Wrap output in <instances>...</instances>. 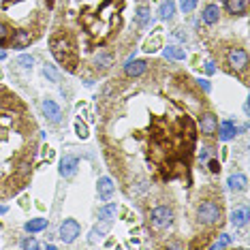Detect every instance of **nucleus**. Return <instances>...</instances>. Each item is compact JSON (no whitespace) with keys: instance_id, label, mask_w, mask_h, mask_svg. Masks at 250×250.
I'll return each mask as SVG.
<instances>
[{"instance_id":"393cba45","label":"nucleus","mask_w":250,"mask_h":250,"mask_svg":"<svg viewBox=\"0 0 250 250\" xmlns=\"http://www.w3.org/2000/svg\"><path fill=\"white\" fill-rule=\"evenodd\" d=\"M197 7V0H180V11L182 13H192Z\"/></svg>"},{"instance_id":"f3484780","label":"nucleus","mask_w":250,"mask_h":250,"mask_svg":"<svg viewBox=\"0 0 250 250\" xmlns=\"http://www.w3.org/2000/svg\"><path fill=\"white\" fill-rule=\"evenodd\" d=\"M30 41H32V37L28 35L26 30H15V32H13V47H15V49L28 47V45H30Z\"/></svg>"},{"instance_id":"dca6fc26","label":"nucleus","mask_w":250,"mask_h":250,"mask_svg":"<svg viewBox=\"0 0 250 250\" xmlns=\"http://www.w3.org/2000/svg\"><path fill=\"white\" fill-rule=\"evenodd\" d=\"M163 56L169 60H184L186 58V49L184 47H178V45H167L163 49Z\"/></svg>"},{"instance_id":"5701e85b","label":"nucleus","mask_w":250,"mask_h":250,"mask_svg":"<svg viewBox=\"0 0 250 250\" xmlns=\"http://www.w3.org/2000/svg\"><path fill=\"white\" fill-rule=\"evenodd\" d=\"M43 229H47V218H32V220H28L26 223V231L28 233H39Z\"/></svg>"},{"instance_id":"20e7f679","label":"nucleus","mask_w":250,"mask_h":250,"mask_svg":"<svg viewBox=\"0 0 250 250\" xmlns=\"http://www.w3.org/2000/svg\"><path fill=\"white\" fill-rule=\"evenodd\" d=\"M150 220H152V225L158 227V229H165V227H171L173 223V212H171V208H167V206H158L152 209V214H150Z\"/></svg>"},{"instance_id":"bb28decb","label":"nucleus","mask_w":250,"mask_h":250,"mask_svg":"<svg viewBox=\"0 0 250 250\" xmlns=\"http://www.w3.org/2000/svg\"><path fill=\"white\" fill-rule=\"evenodd\" d=\"M18 64L24 66V69H32V64H35V58H32V56H28V54H24V56H20V58H18Z\"/></svg>"},{"instance_id":"7c9ffc66","label":"nucleus","mask_w":250,"mask_h":250,"mask_svg":"<svg viewBox=\"0 0 250 250\" xmlns=\"http://www.w3.org/2000/svg\"><path fill=\"white\" fill-rule=\"evenodd\" d=\"M171 39H173V41H178V43H186V32L173 30V32H171Z\"/></svg>"},{"instance_id":"4468645a","label":"nucleus","mask_w":250,"mask_h":250,"mask_svg":"<svg viewBox=\"0 0 250 250\" xmlns=\"http://www.w3.org/2000/svg\"><path fill=\"white\" fill-rule=\"evenodd\" d=\"M216 128H218V120H216L214 113H206V116H201V133L203 135H214Z\"/></svg>"},{"instance_id":"c756f323","label":"nucleus","mask_w":250,"mask_h":250,"mask_svg":"<svg viewBox=\"0 0 250 250\" xmlns=\"http://www.w3.org/2000/svg\"><path fill=\"white\" fill-rule=\"evenodd\" d=\"M154 45H161V37H156V39H152V41H147L144 49H146V52H156Z\"/></svg>"},{"instance_id":"7ed1b4c3","label":"nucleus","mask_w":250,"mask_h":250,"mask_svg":"<svg viewBox=\"0 0 250 250\" xmlns=\"http://www.w3.org/2000/svg\"><path fill=\"white\" fill-rule=\"evenodd\" d=\"M79 233H82V227H79L77 220L75 218H66L64 223L60 225L58 235H60V240L64 244H73L79 237Z\"/></svg>"},{"instance_id":"aec40b11","label":"nucleus","mask_w":250,"mask_h":250,"mask_svg":"<svg viewBox=\"0 0 250 250\" xmlns=\"http://www.w3.org/2000/svg\"><path fill=\"white\" fill-rule=\"evenodd\" d=\"M173 13H175L173 0H163L161 7H158V18H161V20H171Z\"/></svg>"},{"instance_id":"c9c22d12","label":"nucleus","mask_w":250,"mask_h":250,"mask_svg":"<svg viewBox=\"0 0 250 250\" xmlns=\"http://www.w3.org/2000/svg\"><path fill=\"white\" fill-rule=\"evenodd\" d=\"M199 86H201L203 90H206V92H209V83L206 82V79H199Z\"/></svg>"},{"instance_id":"473e14b6","label":"nucleus","mask_w":250,"mask_h":250,"mask_svg":"<svg viewBox=\"0 0 250 250\" xmlns=\"http://www.w3.org/2000/svg\"><path fill=\"white\" fill-rule=\"evenodd\" d=\"M208 167H209V171H212V173H218L220 171V163L218 161H209Z\"/></svg>"},{"instance_id":"4be33fe9","label":"nucleus","mask_w":250,"mask_h":250,"mask_svg":"<svg viewBox=\"0 0 250 250\" xmlns=\"http://www.w3.org/2000/svg\"><path fill=\"white\" fill-rule=\"evenodd\" d=\"M94 64H96V69H109L113 64V56L107 52H99L94 56Z\"/></svg>"},{"instance_id":"cd10ccee","label":"nucleus","mask_w":250,"mask_h":250,"mask_svg":"<svg viewBox=\"0 0 250 250\" xmlns=\"http://www.w3.org/2000/svg\"><path fill=\"white\" fill-rule=\"evenodd\" d=\"M75 133H77V137L79 139H88V126L83 122H75Z\"/></svg>"},{"instance_id":"c85d7f7f","label":"nucleus","mask_w":250,"mask_h":250,"mask_svg":"<svg viewBox=\"0 0 250 250\" xmlns=\"http://www.w3.org/2000/svg\"><path fill=\"white\" fill-rule=\"evenodd\" d=\"M21 248L24 250H30V248H41V244H39L35 237H26L24 242H21Z\"/></svg>"},{"instance_id":"f257e3e1","label":"nucleus","mask_w":250,"mask_h":250,"mask_svg":"<svg viewBox=\"0 0 250 250\" xmlns=\"http://www.w3.org/2000/svg\"><path fill=\"white\" fill-rule=\"evenodd\" d=\"M52 54L60 64L66 66V71H75V54L66 39H52Z\"/></svg>"},{"instance_id":"9d476101","label":"nucleus","mask_w":250,"mask_h":250,"mask_svg":"<svg viewBox=\"0 0 250 250\" xmlns=\"http://www.w3.org/2000/svg\"><path fill=\"white\" fill-rule=\"evenodd\" d=\"M231 225L235 229H244L248 225V208H235L231 212Z\"/></svg>"},{"instance_id":"9b49d317","label":"nucleus","mask_w":250,"mask_h":250,"mask_svg":"<svg viewBox=\"0 0 250 250\" xmlns=\"http://www.w3.org/2000/svg\"><path fill=\"white\" fill-rule=\"evenodd\" d=\"M146 69H147V64H146L144 60H133V58H130V60L126 62V66H124V71H126L128 77H139V75H144Z\"/></svg>"},{"instance_id":"1a4fd4ad","label":"nucleus","mask_w":250,"mask_h":250,"mask_svg":"<svg viewBox=\"0 0 250 250\" xmlns=\"http://www.w3.org/2000/svg\"><path fill=\"white\" fill-rule=\"evenodd\" d=\"M41 107H43V113H45V118H47L49 122H60V116H62V111H60V107L56 105V101H52V99H45Z\"/></svg>"},{"instance_id":"a878e982","label":"nucleus","mask_w":250,"mask_h":250,"mask_svg":"<svg viewBox=\"0 0 250 250\" xmlns=\"http://www.w3.org/2000/svg\"><path fill=\"white\" fill-rule=\"evenodd\" d=\"M43 73H45V77H47L49 79V82H58V71H56L54 69V64H45L43 66Z\"/></svg>"},{"instance_id":"6e6552de","label":"nucleus","mask_w":250,"mask_h":250,"mask_svg":"<svg viewBox=\"0 0 250 250\" xmlns=\"http://www.w3.org/2000/svg\"><path fill=\"white\" fill-rule=\"evenodd\" d=\"M216 130H218V139L220 141H229V139L235 137L240 128H237V124L233 122V120H223V122H220V126L216 128Z\"/></svg>"},{"instance_id":"f8f14e48","label":"nucleus","mask_w":250,"mask_h":250,"mask_svg":"<svg viewBox=\"0 0 250 250\" xmlns=\"http://www.w3.org/2000/svg\"><path fill=\"white\" fill-rule=\"evenodd\" d=\"M201 20L206 21V24H209V26L218 24V20H220V9H218V4H208V7L203 9V13H201Z\"/></svg>"},{"instance_id":"f03ea898","label":"nucleus","mask_w":250,"mask_h":250,"mask_svg":"<svg viewBox=\"0 0 250 250\" xmlns=\"http://www.w3.org/2000/svg\"><path fill=\"white\" fill-rule=\"evenodd\" d=\"M197 218L201 225H214L220 220V208L214 201H203L197 209Z\"/></svg>"},{"instance_id":"2eb2a0df","label":"nucleus","mask_w":250,"mask_h":250,"mask_svg":"<svg viewBox=\"0 0 250 250\" xmlns=\"http://www.w3.org/2000/svg\"><path fill=\"white\" fill-rule=\"evenodd\" d=\"M225 7L233 15H244L248 9V0H225Z\"/></svg>"},{"instance_id":"412c9836","label":"nucleus","mask_w":250,"mask_h":250,"mask_svg":"<svg viewBox=\"0 0 250 250\" xmlns=\"http://www.w3.org/2000/svg\"><path fill=\"white\" fill-rule=\"evenodd\" d=\"M135 20H137V24H139L141 28H150V26H152L150 9H147V7H139V9H137V15H135Z\"/></svg>"},{"instance_id":"f704fd0d","label":"nucleus","mask_w":250,"mask_h":250,"mask_svg":"<svg viewBox=\"0 0 250 250\" xmlns=\"http://www.w3.org/2000/svg\"><path fill=\"white\" fill-rule=\"evenodd\" d=\"M208 150H206V147H201V150H199V161H208Z\"/></svg>"},{"instance_id":"2f4dec72","label":"nucleus","mask_w":250,"mask_h":250,"mask_svg":"<svg viewBox=\"0 0 250 250\" xmlns=\"http://www.w3.org/2000/svg\"><path fill=\"white\" fill-rule=\"evenodd\" d=\"M203 69H206L208 75H214V73H216V66H214V62H212V60H208L206 64H203Z\"/></svg>"},{"instance_id":"423d86ee","label":"nucleus","mask_w":250,"mask_h":250,"mask_svg":"<svg viewBox=\"0 0 250 250\" xmlns=\"http://www.w3.org/2000/svg\"><path fill=\"white\" fill-rule=\"evenodd\" d=\"M77 167H79V158L73 154H66L60 161V175L62 178H73L77 173Z\"/></svg>"},{"instance_id":"0eeeda50","label":"nucleus","mask_w":250,"mask_h":250,"mask_svg":"<svg viewBox=\"0 0 250 250\" xmlns=\"http://www.w3.org/2000/svg\"><path fill=\"white\" fill-rule=\"evenodd\" d=\"M96 190H99V199H101V201H109V199L113 197V192H116V184L111 182V178L103 175V178H99Z\"/></svg>"},{"instance_id":"39448f33","label":"nucleus","mask_w":250,"mask_h":250,"mask_svg":"<svg viewBox=\"0 0 250 250\" xmlns=\"http://www.w3.org/2000/svg\"><path fill=\"white\" fill-rule=\"evenodd\" d=\"M227 60H229L231 69H235V71H244L248 66V54L244 49H231L227 54Z\"/></svg>"},{"instance_id":"6ab92c4d","label":"nucleus","mask_w":250,"mask_h":250,"mask_svg":"<svg viewBox=\"0 0 250 250\" xmlns=\"http://www.w3.org/2000/svg\"><path fill=\"white\" fill-rule=\"evenodd\" d=\"M118 214V206L116 203H105L103 208L99 209V220H105V223H111Z\"/></svg>"},{"instance_id":"b1692460","label":"nucleus","mask_w":250,"mask_h":250,"mask_svg":"<svg viewBox=\"0 0 250 250\" xmlns=\"http://www.w3.org/2000/svg\"><path fill=\"white\" fill-rule=\"evenodd\" d=\"M229 244H231V235H229V233H220V237L209 248H212V250H220V248H227Z\"/></svg>"},{"instance_id":"4c0bfd02","label":"nucleus","mask_w":250,"mask_h":250,"mask_svg":"<svg viewBox=\"0 0 250 250\" xmlns=\"http://www.w3.org/2000/svg\"><path fill=\"white\" fill-rule=\"evenodd\" d=\"M4 212H7V208H4V206H0V214H4Z\"/></svg>"},{"instance_id":"72a5a7b5","label":"nucleus","mask_w":250,"mask_h":250,"mask_svg":"<svg viewBox=\"0 0 250 250\" xmlns=\"http://www.w3.org/2000/svg\"><path fill=\"white\" fill-rule=\"evenodd\" d=\"M7 37H9V30H7V26H4V24H0V45L4 43V39H7Z\"/></svg>"},{"instance_id":"ddd939ff","label":"nucleus","mask_w":250,"mask_h":250,"mask_svg":"<svg viewBox=\"0 0 250 250\" xmlns=\"http://www.w3.org/2000/svg\"><path fill=\"white\" fill-rule=\"evenodd\" d=\"M227 186H229L231 190H246L248 178L244 173H233V175H229V180H227Z\"/></svg>"},{"instance_id":"a211bd4d","label":"nucleus","mask_w":250,"mask_h":250,"mask_svg":"<svg viewBox=\"0 0 250 250\" xmlns=\"http://www.w3.org/2000/svg\"><path fill=\"white\" fill-rule=\"evenodd\" d=\"M109 229H111V223H105V220H101V225H96L94 229L90 231L88 242L90 244H96V240H99V237H103L105 233H109Z\"/></svg>"},{"instance_id":"e433bc0d","label":"nucleus","mask_w":250,"mask_h":250,"mask_svg":"<svg viewBox=\"0 0 250 250\" xmlns=\"http://www.w3.org/2000/svg\"><path fill=\"white\" fill-rule=\"evenodd\" d=\"M41 248H45V250H56V246H54V244H43Z\"/></svg>"}]
</instances>
